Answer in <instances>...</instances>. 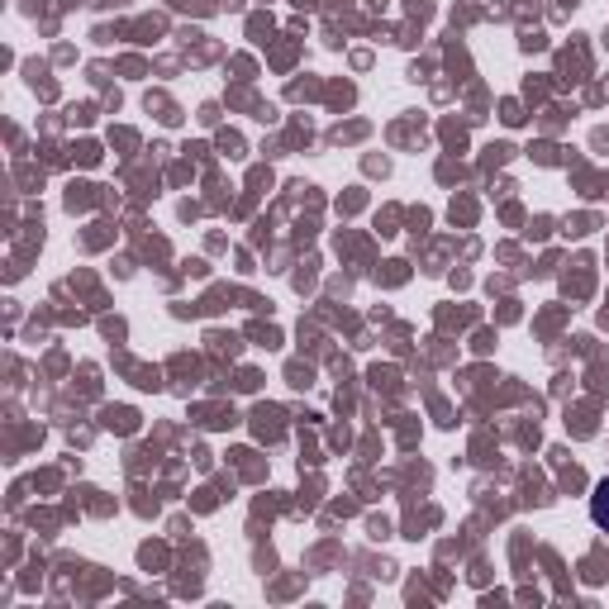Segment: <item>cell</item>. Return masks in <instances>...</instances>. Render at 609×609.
<instances>
[{"mask_svg":"<svg viewBox=\"0 0 609 609\" xmlns=\"http://www.w3.org/2000/svg\"><path fill=\"white\" fill-rule=\"evenodd\" d=\"M590 519H595V529L609 533V476L595 486V495H590Z\"/></svg>","mask_w":609,"mask_h":609,"instance_id":"6da1fadb","label":"cell"}]
</instances>
